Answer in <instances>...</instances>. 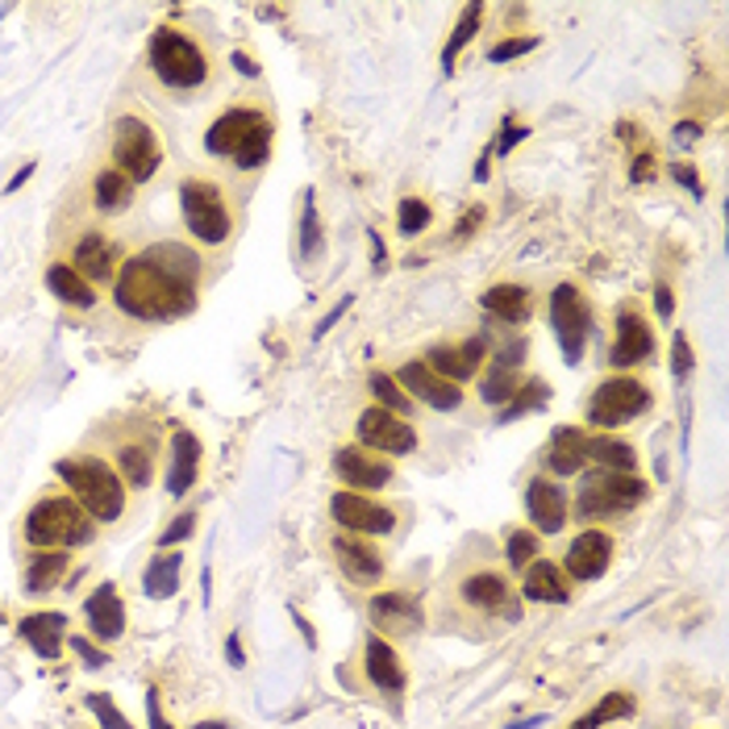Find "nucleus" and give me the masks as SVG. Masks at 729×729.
Listing matches in <instances>:
<instances>
[{
    "instance_id": "f257e3e1",
    "label": "nucleus",
    "mask_w": 729,
    "mask_h": 729,
    "mask_svg": "<svg viewBox=\"0 0 729 729\" xmlns=\"http://www.w3.org/2000/svg\"><path fill=\"white\" fill-rule=\"evenodd\" d=\"M196 280H201V259L189 246L155 242L121 267L113 296L121 313L138 321H175L196 305Z\"/></svg>"
},
{
    "instance_id": "f03ea898",
    "label": "nucleus",
    "mask_w": 729,
    "mask_h": 729,
    "mask_svg": "<svg viewBox=\"0 0 729 729\" xmlns=\"http://www.w3.org/2000/svg\"><path fill=\"white\" fill-rule=\"evenodd\" d=\"M205 150L234 159V167H242V171H255L271 155V121L255 109H230L209 125Z\"/></svg>"
},
{
    "instance_id": "7ed1b4c3",
    "label": "nucleus",
    "mask_w": 729,
    "mask_h": 729,
    "mask_svg": "<svg viewBox=\"0 0 729 729\" xmlns=\"http://www.w3.org/2000/svg\"><path fill=\"white\" fill-rule=\"evenodd\" d=\"M54 475L75 493L80 509L93 521L121 518V509H125V488H121L118 471L109 467V463H100L93 454H84V459H59V463H54Z\"/></svg>"
},
{
    "instance_id": "20e7f679",
    "label": "nucleus",
    "mask_w": 729,
    "mask_h": 729,
    "mask_svg": "<svg viewBox=\"0 0 729 729\" xmlns=\"http://www.w3.org/2000/svg\"><path fill=\"white\" fill-rule=\"evenodd\" d=\"M93 534L96 521L80 509V500H68V496L38 500L25 518V542L34 550H71V546L93 542Z\"/></svg>"
},
{
    "instance_id": "39448f33",
    "label": "nucleus",
    "mask_w": 729,
    "mask_h": 729,
    "mask_svg": "<svg viewBox=\"0 0 729 729\" xmlns=\"http://www.w3.org/2000/svg\"><path fill=\"white\" fill-rule=\"evenodd\" d=\"M150 71L159 75V84L167 88H201L209 80V59L192 38H184L180 29H155L150 38Z\"/></svg>"
},
{
    "instance_id": "423d86ee",
    "label": "nucleus",
    "mask_w": 729,
    "mask_h": 729,
    "mask_svg": "<svg viewBox=\"0 0 729 729\" xmlns=\"http://www.w3.org/2000/svg\"><path fill=\"white\" fill-rule=\"evenodd\" d=\"M646 496H651V488H646L637 475H630V471L596 467L584 475L575 509H580V518L584 521H596V518H612V513H630V509H637Z\"/></svg>"
},
{
    "instance_id": "0eeeda50",
    "label": "nucleus",
    "mask_w": 729,
    "mask_h": 729,
    "mask_svg": "<svg viewBox=\"0 0 729 729\" xmlns=\"http://www.w3.org/2000/svg\"><path fill=\"white\" fill-rule=\"evenodd\" d=\"M180 209L189 221V234L205 246H221L230 238V209L226 196L209 180H184L180 184Z\"/></svg>"
},
{
    "instance_id": "6e6552de",
    "label": "nucleus",
    "mask_w": 729,
    "mask_h": 729,
    "mask_svg": "<svg viewBox=\"0 0 729 729\" xmlns=\"http://www.w3.org/2000/svg\"><path fill=\"white\" fill-rule=\"evenodd\" d=\"M113 171H121L130 184H146L159 163H163V150H159V138L155 130L142 118H121L113 125Z\"/></svg>"
},
{
    "instance_id": "1a4fd4ad",
    "label": "nucleus",
    "mask_w": 729,
    "mask_h": 729,
    "mask_svg": "<svg viewBox=\"0 0 729 729\" xmlns=\"http://www.w3.org/2000/svg\"><path fill=\"white\" fill-rule=\"evenodd\" d=\"M651 409V392H646V384H637V379H605L588 400V422L600 425V429H612V425H625L642 417Z\"/></svg>"
},
{
    "instance_id": "9d476101",
    "label": "nucleus",
    "mask_w": 729,
    "mask_h": 729,
    "mask_svg": "<svg viewBox=\"0 0 729 729\" xmlns=\"http://www.w3.org/2000/svg\"><path fill=\"white\" fill-rule=\"evenodd\" d=\"M550 326L559 333V347H563L567 363H580L584 342H588V330H592V308H588V296H584L575 283H559V288H555V296H550Z\"/></svg>"
},
{
    "instance_id": "9b49d317",
    "label": "nucleus",
    "mask_w": 729,
    "mask_h": 729,
    "mask_svg": "<svg viewBox=\"0 0 729 729\" xmlns=\"http://www.w3.org/2000/svg\"><path fill=\"white\" fill-rule=\"evenodd\" d=\"M359 442L367 450H384V454H409L417 447L413 425L388 413V409H363L359 413Z\"/></svg>"
},
{
    "instance_id": "f8f14e48",
    "label": "nucleus",
    "mask_w": 729,
    "mask_h": 729,
    "mask_svg": "<svg viewBox=\"0 0 729 729\" xmlns=\"http://www.w3.org/2000/svg\"><path fill=\"white\" fill-rule=\"evenodd\" d=\"M330 513L347 534H359V538H367V534H388V530L397 525L392 509H384V505H376V500H367V496H359V493H333Z\"/></svg>"
},
{
    "instance_id": "ddd939ff",
    "label": "nucleus",
    "mask_w": 729,
    "mask_h": 729,
    "mask_svg": "<svg viewBox=\"0 0 729 729\" xmlns=\"http://www.w3.org/2000/svg\"><path fill=\"white\" fill-rule=\"evenodd\" d=\"M397 384L404 388V392H409V397H417L422 404H429V409H442V413L459 409V400H463L459 384H450V379L434 376L425 363H404V367H400Z\"/></svg>"
},
{
    "instance_id": "4468645a",
    "label": "nucleus",
    "mask_w": 729,
    "mask_h": 729,
    "mask_svg": "<svg viewBox=\"0 0 729 729\" xmlns=\"http://www.w3.org/2000/svg\"><path fill=\"white\" fill-rule=\"evenodd\" d=\"M333 555H338V567H342V575H347L351 584H359V588L379 584L384 559H379V550L367 546V538H359V534H338V538H333Z\"/></svg>"
},
{
    "instance_id": "2eb2a0df",
    "label": "nucleus",
    "mask_w": 729,
    "mask_h": 729,
    "mask_svg": "<svg viewBox=\"0 0 729 729\" xmlns=\"http://www.w3.org/2000/svg\"><path fill=\"white\" fill-rule=\"evenodd\" d=\"M651 351H655V333H651V326H646L637 313L621 308V317H617V342H612V351H609V363L612 367H634V363H642V359H651Z\"/></svg>"
},
{
    "instance_id": "dca6fc26",
    "label": "nucleus",
    "mask_w": 729,
    "mask_h": 729,
    "mask_svg": "<svg viewBox=\"0 0 729 729\" xmlns=\"http://www.w3.org/2000/svg\"><path fill=\"white\" fill-rule=\"evenodd\" d=\"M609 559H612V538L600 534V530H588V534H580V538L567 546V575L596 580V575H605Z\"/></svg>"
},
{
    "instance_id": "f3484780",
    "label": "nucleus",
    "mask_w": 729,
    "mask_h": 729,
    "mask_svg": "<svg viewBox=\"0 0 729 729\" xmlns=\"http://www.w3.org/2000/svg\"><path fill=\"white\" fill-rule=\"evenodd\" d=\"M201 475V438L189 429L171 434V463H167V496H184Z\"/></svg>"
},
{
    "instance_id": "a211bd4d",
    "label": "nucleus",
    "mask_w": 729,
    "mask_h": 729,
    "mask_svg": "<svg viewBox=\"0 0 729 729\" xmlns=\"http://www.w3.org/2000/svg\"><path fill=\"white\" fill-rule=\"evenodd\" d=\"M372 621L392 634H413V630H422V605L409 592H379V596H372Z\"/></svg>"
},
{
    "instance_id": "6ab92c4d",
    "label": "nucleus",
    "mask_w": 729,
    "mask_h": 729,
    "mask_svg": "<svg viewBox=\"0 0 729 729\" xmlns=\"http://www.w3.org/2000/svg\"><path fill=\"white\" fill-rule=\"evenodd\" d=\"M479 359H484V338H471V342H463V347H434L422 363L434 372V376L459 384V379H471L475 372H479Z\"/></svg>"
},
{
    "instance_id": "aec40b11",
    "label": "nucleus",
    "mask_w": 729,
    "mask_h": 729,
    "mask_svg": "<svg viewBox=\"0 0 729 729\" xmlns=\"http://www.w3.org/2000/svg\"><path fill=\"white\" fill-rule=\"evenodd\" d=\"M88 630H93L96 642H118L125 634V605H121V596L113 584H100V588L88 596Z\"/></svg>"
},
{
    "instance_id": "412c9836",
    "label": "nucleus",
    "mask_w": 729,
    "mask_h": 729,
    "mask_svg": "<svg viewBox=\"0 0 729 729\" xmlns=\"http://www.w3.org/2000/svg\"><path fill=\"white\" fill-rule=\"evenodd\" d=\"M17 630H22L25 646H34V655L59 659V655H63V637H68L71 625L63 612H29Z\"/></svg>"
},
{
    "instance_id": "4be33fe9",
    "label": "nucleus",
    "mask_w": 729,
    "mask_h": 729,
    "mask_svg": "<svg viewBox=\"0 0 729 729\" xmlns=\"http://www.w3.org/2000/svg\"><path fill=\"white\" fill-rule=\"evenodd\" d=\"M525 513H530V521L538 525L542 534H559L567 521V496L550 479H534L525 488Z\"/></svg>"
},
{
    "instance_id": "5701e85b",
    "label": "nucleus",
    "mask_w": 729,
    "mask_h": 729,
    "mask_svg": "<svg viewBox=\"0 0 729 729\" xmlns=\"http://www.w3.org/2000/svg\"><path fill=\"white\" fill-rule=\"evenodd\" d=\"M333 471L351 484V488H384L388 479H392V467L388 463H379V459H372L367 450H359V447H347V450H338L333 454Z\"/></svg>"
},
{
    "instance_id": "b1692460",
    "label": "nucleus",
    "mask_w": 729,
    "mask_h": 729,
    "mask_svg": "<svg viewBox=\"0 0 729 729\" xmlns=\"http://www.w3.org/2000/svg\"><path fill=\"white\" fill-rule=\"evenodd\" d=\"M584 463H588V434L575 429V425L555 429V438L546 447V467L555 471V475H575Z\"/></svg>"
},
{
    "instance_id": "393cba45",
    "label": "nucleus",
    "mask_w": 729,
    "mask_h": 729,
    "mask_svg": "<svg viewBox=\"0 0 729 729\" xmlns=\"http://www.w3.org/2000/svg\"><path fill=\"white\" fill-rule=\"evenodd\" d=\"M525 596H530V600H542V605H563V600H571L567 571L559 563L534 559V567H525Z\"/></svg>"
},
{
    "instance_id": "a878e982",
    "label": "nucleus",
    "mask_w": 729,
    "mask_h": 729,
    "mask_svg": "<svg viewBox=\"0 0 729 729\" xmlns=\"http://www.w3.org/2000/svg\"><path fill=\"white\" fill-rule=\"evenodd\" d=\"M363 663H367V676H372L376 688H384V692H404V667H400V655L384 642V637H367Z\"/></svg>"
},
{
    "instance_id": "bb28decb",
    "label": "nucleus",
    "mask_w": 729,
    "mask_h": 729,
    "mask_svg": "<svg viewBox=\"0 0 729 729\" xmlns=\"http://www.w3.org/2000/svg\"><path fill=\"white\" fill-rule=\"evenodd\" d=\"M68 550H34V559L25 563V592L29 596H42V592L59 588L63 575H68Z\"/></svg>"
},
{
    "instance_id": "cd10ccee",
    "label": "nucleus",
    "mask_w": 729,
    "mask_h": 729,
    "mask_svg": "<svg viewBox=\"0 0 729 729\" xmlns=\"http://www.w3.org/2000/svg\"><path fill=\"white\" fill-rule=\"evenodd\" d=\"M75 271L84 276V280H96V283H105V280H113V246L105 242L100 234H84L80 238V246H75Z\"/></svg>"
},
{
    "instance_id": "c85d7f7f",
    "label": "nucleus",
    "mask_w": 729,
    "mask_h": 729,
    "mask_svg": "<svg viewBox=\"0 0 729 729\" xmlns=\"http://www.w3.org/2000/svg\"><path fill=\"white\" fill-rule=\"evenodd\" d=\"M484 308L493 317H500V321H509V326H521V321H530L534 301H530V292L521 283H496V288L484 292Z\"/></svg>"
},
{
    "instance_id": "c756f323",
    "label": "nucleus",
    "mask_w": 729,
    "mask_h": 729,
    "mask_svg": "<svg viewBox=\"0 0 729 729\" xmlns=\"http://www.w3.org/2000/svg\"><path fill=\"white\" fill-rule=\"evenodd\" d=\"M463 600L467 605H475V609L484 612H509V617H518V609L509 605V584L500 580V575H493V571H484V575H471L467 584H463Z\"/></svg>"
},
{
    "instance_id": "7c9ffc66",
    "label": "nucleus",
    "mask_w": 729,
    "mask_h": 729,
    "mask_svg": "<svg viewBox=\"0 0 729 729\" xmlns=\"http://www.w3.org/2000/svg\"><path fill=\"white\" fill-rule=\"evenodd\" d=\"M47 288L63 301V305L71 308H93L96 305V292H93V283L84 280L75 267H68V263H54L47 271Z\"/></svg>"
},
{
    "instance_id": "2f4dec72",
    "label": "nucleus",
    "mask_w": 729,
    "mask_h": 729,
    "mask_svg": "<svg viewBox=\"0 0 729 729\" xmlns=\"http://www.w3.org/2000/svg\"><path fill=\"white\" fill-rule=\"evenodd\" d=\"M130 201H134V184L121 175V171H96L93 180V205L100 212H121L130 209Z\"/></svg>"
},
{
    "instance_id": "473e14b6",
    "label": "nucleus",
    "mask_w": 729,
    "mask_h": 729,
    "mask_svg": "<svg viewBox=\"0 0 729 729\" xmlns=\"http://www.w3.org/2000/svg\"><path fill=\"white\" fill-rule=\"evenodd\" d=\"M180 555L175 550H167V555H155L150 567H146V575H142V592L146 596H155V600H163V596H175L180 588Z\"/></svg>"
},
{
    "instance_id": "72a5a7b5",
    "label": "nucleus",
    "mask_w": 729,
    "mask_h": 729,
    "mask_svg": "<svg viewBox=\"0 0 729 729\" xmlns=\"http://www.w3.org/2000/svg\"><path fill=\"white\" fill-rule=\"evenodd\" d=\"M588 463H600L605 471H630L634 475L637 454L621 438H588Z\"/></svg>"
},
{
    "instance_id": "f704fd0d",
    "label": "nucleus",
    "mask_w": 729,
    "mask_h": 729,
    "mask_svg": "<svg viewBox=\"0 0 729 729\" xmlns=\"http://www.w3.org/2000/svg\"><path fill=\"white\" fill-rule=\"evenodd\" d=\"M634 708L637 705H634V696H630V692H609L600 705L592 708V713H584V717H580L571 729H600L605 721H617V717H634Z\"/></svg>"
},
{
    "instance_id": "c9c22d12",
    "label": "nucleus",
    "mask_w": 729,
    "mask_h": 729,
    "mask_svg": "<svg viewBox=\"0 0 729 729\" xmlns=\"http://www.w3.org/2000/svg\"><path fill=\"white\" fill-rule=\"evenodd\" d=\"M479 17H484V4H467V9H463V17H459V25H454V34H450L447 50H442V71H454L459 50L467 47L471 38L479 34Z\"/></svg>"
},
{
    "instance_id": "e433bc0d",
    "label": "nucleus",
    "mask_w": 729,
    "mask_h": 729,
    "mask_svg": "<svg viewBox=\"0 0 729 729\" xmlns=\"http://www.w3.org/2000/svg\"><path fill=\"white\" fill-rule=\"evenodd\" d=\"M513 392H518V372H513V367H500V363H493V372H488L484 384H479V397L488 400V404H505Z\"/></svg>"
},
{
    "instance_id": "4c0bfd02",
    "label": "nucleus",
    "mask_w": 729,
    "mask_h": 729,
    "mask_svg": "<svg viewBox=\"0 0 729 729\" xmlns=\"http://www.w3.org/2000/svg\"><path fill=\"white\" fill-rule=\"evenodd\" d=\"M118 467H121V475L134 484V488H146V484H150V450L146 447H121Z\"/></svg>"
},
{
    "instance_id": "58836bf2",
    "label": "nucleus",
    "mask_w": 729,
    "mask_h": 729,
    "mask_svg": "<svg viewBox=\"0 0 729 729\" xmlns=\"http://www.w3.org/2000/svg\"><path fill=\"white\" fill-rule=\"evenodd\" d=\"M397 221H400V234L404 238H417L429 226V205L417 201V196H404L397 209Z\"/></svg>"
},
{
    "instance_id": "ea45409f",
    "label": "nucleus",
    "mask_w": 729,
    "mask_h": 729,
    "mask_svg": "<svg viewBox=\"0 0 729 729\" xmlns=\"http://www.w3.org/2000/svg\"><path fill=\"white\" fill-rule=\"evenodd\" d=\"M372 392H376L379 400H384V409H388V413H400V417H409V409H413V400L404 397V392H400V384L392 376H384V372H376V376H372Z\"/></svg>"
},
{
    "instance_id": "a19ab883",
    "label": "nucleus",
    "mask_w": 729,
    "mask_h": 729,
    "mask_svg": "<svg viewBox=\"0 0 729 729\" xmlns=\"http://www.w3.org/2000/svg\"><path fill=\"white\" fill-rule=\"evenodd\" d=\"M84 705H88V713H93L105 729H134L125 717H121V708L113 705V696H109V692H88V696H84Z\"/></svg>"
},
{
    "instance_id": "79ce46f5",
    "label": "nucleus",
    "mask_w": 729,
    "mask_h": 729,
    "mask_svg": "<svg viewBox=\"0 0 729 729\" xmlns=\"http://www.w3.org/2000/svg\"><path fill=\"white\" fill-rule=\"evenodd\" d=\"M321 251V226H317V201L305 192V221H301V259H317Z\"/></svg>"
},
{
    "instance_id": "37998d69",
    "label": "nucleus",
    "mask_w": 729,
    "mask_h": 729,
    "mask_svg": "<svg viewBox=\"0 0 729 729\" xmlns=\"http://www.w3.org/2000/svg\"><path fill=\"white\" fill-rule=\"evenodd\" d=\"M513 404H509V413L505 417H518V413H530V409H542L546 404V397H550V388L542 384V379H534V384H521L518 392H513Z\"/></svg>"
},
{
    "instance_id": "c03bdc74",
    "label": "nucleus",
    "mask_w": 729,
    "mask_h": 729,
    "mask_svg": "<svg viewBox=\"0 0 729 729\" xmlns=\"http://www.w3.org/2000/svg\"><path fill=\"white\" fill-rule=\"evenodd\" d=\"M534 559H538V538H534V530H518V534L509 538V563L530 567Z\"/></svg>"
},
{
    "instance_id": "a18cd8bd",
    "label": "nucleus",
    "mask_w": 729,
    "mask_h": 729,
    "mask_svg": "<svg viewBox=\"0 0 729 729\" xmlns=\"http://www.w3.org/2000/svg\"><path fill=\"white\" fill-rule=\"evenodd\" d=\"M534 47H538V38H505V42H496V47L488 50V59H493V63H509V59L530 54Z\"/></svg>"
},
{
    "instance_id": "49530a36",
    "label": "nucleus",
    "mask_w": 729,
    "mask_h": 729,
    "mask_svg": "<svg viewBox=\"0 0 729 729\" xmlns=\"http://www.w3.org/2000/svg\"><path fill=\"white\" fill-rule=\"evenodd\" d=\"M192 530H196V513H180V518L171 521L163 534H159V550H167V546H175V542L192 538Z\"/></svg>"
},
{
    "instance_id": "de8ad7c7",
    "label": "nucleus",
    "mask_w": 729,
    "mask_h": 729,
    "mask_svg": "<svg viewBox=\"0 0 729 729\" xmlns=\"http://www.w3.org/2000/svg\"><path fill=\"white\" fill-rule=\"evenodd\" d=\"M692 363H696V359H692V347H688V338H683V333H676V342H671V372H676V376H688V372H692Z\"/></svg>"
},
{
    "instance_id": "09e8293b",
    "label": "nucleus",
    "mask_w": 729,
    "mask_h": 729,
    "mask_svg": "<svg viewBox=\"0 0 729 729\" xmlns=\"http://www.w3.org/2000/svg\"><path fill=\"white\" fill-rule=\"evenodd\" d=\"M71 651L84 659V667H105V663H109V655H105V651H96L88 637H71Z\"/></svg>"
},
{
    "instance_id": "8fccbe9b",
    "label": "nucleus",
    "mask_w": 729,
    "mask_h": 729,
    "mask_svg": "<svg viewBox=\"0 0 729 729\" xmlns=\"http://www.w3.org/2000/svg\"><path fill=\"white\" fill-rule=\"evenodd\" d=\"M525 134H530V130H525V125H521V121H509V125H505V134H500V138H496V155H509V150H513V146H518L521 138H525Z\"/></svg>"
},
{
    "instance_id": "3c124183",
    "label": "nucleus",
    "mask_w": 729,
    "mask_h": 729,
    "mask_svg": "<svg viewBox=\"0 0 729 729\" xmlns=\"http://www.w3.org/2000/svg\"><path fill=\"white\" fill-rule=\"evenodd\" d=\"M146 721H150V729H175L171 721H163V708H159V692L155 688L146 692Z\"/></svg>"
},
{
    "instance_id": "603ef678",
    "label": "nucleus",
    "mask_w": 729,
    "mask_h": 729,
    "mask_svg": "<svg viewBox=\"0 0 729 729\" xmlns=\"http://www.w3.org/2000/svg\"><path fill=\"white\" fill-rule=\"evenodd\" d=\"M655 308H659V317H671V313H676V296H671L667 283H659V292H655Z\"/></svg>"
},
{
    "instance_id": "864d4df0",
    "label": "nucleus",
    "mask_w": 729,
    "mask_h": 729,
    "mask_svg": "<svg viewBox=\"0 0 729 729\" xmlns=\"http://www.w3.org/2000/svg\"><path fill=\"white\" fill-rule=\"evenodd\" d=\"M226 659L234 663V667H246V655H242V642H238V634L226 637Z\"/></svg>"
},
{
    "instance_id": "5fc2aeb1",
    "label": "nucleus",
    "mask_w": 729,
    "mask_h": 729,
    "mask_svg": "<svg viewBox=\"0 0 729 729\" xmlns=\"http://www.w3.org/2000/svg\"><path fill=\"white\" fill-rule=\"evenodd\" d=\"M676 180H680L683 189H692L696 196H701V180H696V171H692V167H676Z\"/></svg>"
},
{
    "instance_id": "6e6d98bb",
    "label": "nucleus",
    "mask_w": 729,
    "mask_h": 729,
    "mask_svg": "<svg viewBox=\"0 0 729 729\" xmlns=\"http://www.w3.org/2000/svg\"><path fill=\"white\" fill-rule=\"evenodd\" d=\"M676 138H680V142H696V138H701V125H696V121H680V125H676Z\"/></svg>"
},
{
    "instance_id": "4d7b16f0",
    "label": "nucleus",
    "mask_w": 729,
    "mask_h": 729,
    "mask_svg": "<svg viewBox=\"0 0 729 729\" xmlns=\"http://www.w3.org/2000/svg\"><path fill=\"white\" fill-rule=\"evenodd\" d=\"M347 308H351V296H342V305L333 308L330 317H326V321H321V326H317V333H326V330H330V326H333V321H338V317H342V313H347Z\"/></svg>"
},
{
    "instance_id": "13d9d810",
    "label": "nucleus",
    "mask_w": 729,
    "mask_h": 729,
    "mask_svg": "<svg viewBox=\"0 0 729 729\" xmlns=\"http://www.w3.org/2000/svg\"><path fill=\"white\" fill-rule=\"evenodd\" d=\"M29 175H34V163H25L22 171H17V175H13V180H9V184H4V192H17L25 184V180H29Z\"/></svg>"
},
{
    "instance_id": "bf43d9fd",
    "label": "nucleus",
    "mask_w": 729,
    "mask_h": 729,
    "mask_svg": "<svg viewBox=\"0 0 729 729\" xmlns=\"http://www.w3.org/2000/svg\"><path fill=\"white\" fill-rule=\"evenodd\" d=\"M479 221H484V209H471L467 217L459 221V238H463V234H471V226H479Z\"/></svg>"
},
{
    "instance_id": "052dcab7",
    "label": "nucleus",
    "mask_w": 729,
    "mask_h": 729,
    "mask_svg": "<svg viewBox=\"0 0 729 729\" xmlns=\"http://www.w3.org/2000/svg\"><path fill=\"white\" fill-rule=\"evenodd\" d=\"M234 68L242 71V75H259V68H255V63H251L246 54H234Z\"/></svg>"
},
{
    "instance_id": "680f3d73",
    "label": "nucleus",
    "mask_w": 729,
    "mask_h": 729,
    "mask_svg": "<svg viewBox=\"0 0 729 729\" xmlns=\"http://www.w3.org/2000/svg\"><path fill=\"white\" fill-rule=\"evenodd\" d=\"M196 729H234V726H226V721H196Z\"/></svg>"
},
{
    "instance_id": "e2e57ef3",
    "label": "nucleus",
    "mask_w": 729,
    "mask_h": 729,
    "mask_svg": "<svg viewBox=\"0 0 729 729\" xmlns=\"http://www.w3.org/2000/svg\"><path fill=\"white\" fill-rule=\"evenodd\" d=\"M546 717H534V721H518V726H509V729H534V726H542Z\"/></svg>"
}]
</instances>
